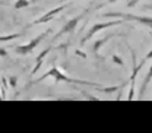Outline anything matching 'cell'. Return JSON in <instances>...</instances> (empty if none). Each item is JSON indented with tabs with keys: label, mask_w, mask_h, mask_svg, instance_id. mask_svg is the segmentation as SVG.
I'll use <instances>...</instances> for the list:
<instances>
[{
	"label": "cell",
	"mask_w": 152,
	"mask_h": 133,
	"mask_svg": "<svg viewBox=\"0 0 152 133\" xmlns=\"http://www.w3.org/2000/svg\"><path fill=\"white\" fill-rule=\"evenodd\" d=\"M50 76H53L54 79H56V82H67V83H79V85H86V86H95V88H98L99 85L98 83H94V82H88V80H80V79H72V77H69V76H66L64 73H61L58 69H57L56 66H53L48 72H45L42 76H39L38 79H35L32 83H37L39 80H44V79H47V77H50Z\"/></svg>",
	"instance_id": "obj_1"
},
{
	"label": "cell",
	"mask_w": 152,
	"mask_h": 133,
	"mask_svg": "<svg viewBox=\"0 0 152 133\" xmlns=\"http://www.w3.org/2000/svg\"><path fill=\"white\" fill-rule=\"evenodd\" d=\"M104 18H117V19H127V20H136L148 28L152 29V18L151 16H143V15H132V13H120V12H107L102 15Z\"/></svg>",
	"instance_id": "obj_2"
},
{
	"label": "cell",
	"mask_w": 152,
	"mask_h": 133,
	"mask_svg": "<svg viewBox=\"0 0 152 133\" xmlns=\"http://www.w3.org/2000/svg\"><path fill=\"white\" fill-rule=\"evenodd\" d=\"M51 32V29H47V31H44L42 34H39L38 37H35L34 39H31L28 44H22V45H18V47H15V51L18 53V54H20V56H28L29 53H32V50L37 47L38 44L44 39V38L47 37L48 34Z\"/></svg>",
	"instance_id": "obj_3"
},
{
	"label": "cell",
	"mask_w": 152,
	"mask_h": 133,
	"mask_svg": "<svg viewBox=\"0 0 152 133\" xmlns=\"http://www.w3.org/2000/svg\"><path fill=\"white\" fill-rule=\"evenodd\" d=\"M123 23V20L121 19H115V20H108V22H101V23H95L94 26L89 29V32H86V35L82 38V44H85L86 41H89L91 38L94 37L96 32H99V31H102V29H107V28H111V26H117V25H121Z\"/></svg>",
	"instance_id": "obj_4"
},
{
	"label": "cell",
	"mask_w": 152,
	"mask_h": 133,
	"mask_svg": "<svg viewBox=\"0 0 152 133\" xmlns=\"http://www.w3.org/2000/svg\"><path fill=\"white\" fill-rule=\"evenodd\" d=\"M85 13H86V12H83V13L77 15V16H75V18H72L70 20H67V22H66V23L63 25V28L60 29V32H58V34H57L54 38L61 37V35H64V34H67V32H72V31H73V29L76 28V25L79 23V20H80V19L85 16Z\"/></svg>",
	"instance_id": "obj_5"
},
{
	"label": "cell",
	"mask_w": 152,
	"mask_h": 133,
	"mask_svg": "<svg viewBox=\"0 0 152 133\" xmlns=\"http://www.w3.org/2000/svg\"><path fill=\"white\" fill-rule=\"evenodd\" d=\"M66 6H58V7H56V9H51V10H48L47 13H44L41 18H38L37 20H34L32 22V25H38V23H45V22H48V20H53V18H54V15H57V13H60L63 9H64Z\"/></svg>",
	"instance_id": "obj_6"
},
{
	"label": "cell",
	"mask_w": 152,
	"mask_h": 133,
	"mask_svg": "<svg viewBox=\"0 0 152 133\" xmlns=\"http://www.w3.org/2000/svg\"><path fill=\"white\" fill-rule=\"evenodd\" d=\"M151 79H152V64H151V67H149V70H148V75L145 76V79H143V82H142V86H140V94H139V99H142V98H143V94H145L146 86L149 85Z\"/></svg>",
	"instance_id": "obj_7"
},
{
	"label": "cell",
	"mask_w": 152,
	"mask_h": 133,
	"mask_svg": "<svg viewBox=\"0 0 152 133\" xmlns=\"http://www.w3.org/2000/svg\"><path fill=\"white\" fill-rule=\"evenodd\" d=\"M114 35H107V37H104V38H101V39H98V41H95V44H94V47H92V50H94V53L95 54H98V51H99V48L108 41V39H111Z\"/></svg>",
	"instance_id": "obj_8"
},
{
	"label": "cell",
	"mask_w": 152,
	"mask_h": 133,
	"mask_svg": "<svg viewBox=\"0 0 152 133\" xmlns=\"http://www.w3.org/2000/svg\"><path fill=\"white\" fill-rule=\"evenodd\" d=\"M126 85V82H123L121 85H114V86H105V88H102V86H98V89L101 91V92H105V94H113L115 91H118V89H121L123 86Z\"/></svg>",
	"instance_id": "obj_9"
},
{
	"label": "cell",
	"mask_w": 152,
	"mask_h": 133,
	"mask_svg": "<svg viewBox=\"0 0 152 133\" xmlns=\"http://www.w3.org/2000/svg\"><path fill=\"white\" fill-rule=\"evenodd\" d=\"M18 37H20V32L9 34V35H0V42H7V41H12V39H15Z\"/></svg>",
	"instance_id": "obj_10"
},
{
	"label": "cell",
	"mask_w": 152,
	"mask_h": 133,
	"mask_svg": "<svg viewBox=\"0 0 152 133\" xmlns=\"http://www.w3.org/2000/svg\"><path fill=\"white\" fill-rule=\"evenodd\" d=\"M50 51H51V47H47V48H45L44 51H41V53H39V54L37 56V58H35V63H42L44 57L47 56V54H48Z\"/></svg>",
	"instance_id": "obj_11"
},
{
	"label": "cell",
	"mask_w": 152,
	"mask_h": 133,
	"mask_svg": "<svg viewBox=\"0 0 152 133\" xmlns=\"http://www.w3.org/2000/svg\"><path fill=\"white\" fill-rule=\"evenodd\" d=\"M29 6V0H16L15 1V9H25Z\"/></svg>",
	"instance_id": "obj_12"
},
{
	"label": "cell",
	"mask_w": 152,
	"mask_h": 133,
	"mask_svg": "<svg viewBox=\"0 0 152 133\" xmlns=\"http://www.w3.org/2000/svg\"><path fill=\"white\" fill-rule=\"evenodd\" d=\"M111 61H113V63H115L117 66H120V67H124V61H123L120 57L117 56V54H113V56H111Z\"/></svg>",
	"instance_id": "obj_13"
},
{
	"label": "cell",
	"mask_w": 152,
	"mask_h": 133,
	"mask_svg": "<svg viewBox=\"0 0 152 133\" xmlns=\"http://www.w3.org/2000/svg\"><path fill=\"white\" fill-rule=\"evenodd\" d=\"M7 83H9L12 88H16V85H18V77H16V76H10L9 80H7Z\"/></svg>",
	"instance_id": "obj_14"
},
{
	"label": "cell",
	"mask_w": 152,
	"mask_h": 133,
	"mask_svg": "<svg viewBox=\"0 0 152 133\" xmlns=\"http://www.w3.org/2000/svg\"><path fill=\"white\" fill-rule=\"evenodd\" d=\"M137 3H139V0H127L126 6H127V7H134Z\"/></svg>",
	"instance_id": "obj_15"
},
{
	"label": "cell",
	"mask_w": 152,
	"mask_h": 133,
	"mask_svg": "<svg viewBox=\"0 0 152 133\" xmlns=\"http://www.w3.org/2000/svg\"><path fill=\"white\" fill-rule=\"evenodd\" d=\"M82 95H83L85 98H88V99H92V101H96V99H98L96 96H94V95H91V94H86L85 91H82Z\"/></svg>",
	"instance_id": "obj_16"
},
{
	"label": "cell",
	"mask_w": 152,
	"mask_h": 133,
	"mask_svg": "<svg viewBox=\"0 0 152 133\" xmlns=\"http://www.w3.org/2000/svg\"><path fill=\"white\" fill-rule=\"evenodd\" d=\"M75 53L77 54V56H80L82 58H86V57H88V54H86V53H83V51H80V50H76Z\"/></svg>",
	"instance_id": "obj_17"
},
{
	"label": "cell",
	"mask_w": 152,
	"mask_h": 133,
	"mask_svg": "<svg viewBox=\"0 0 152 133\" xmlns=\"http://www.w3.org/2000/svg\"><path fill=\"white\" fill-rule=\"evenodd\" d=\"M7 56V51L4 48H0V57H6Z\"/></svg>",
	"instance_id": "obj_18"
},
{
	"label": "cell",
	"mask_w": 152,
	"mask_h": 133,
	"mask_svg": "<svg viewBox=\"0 0 152 133\" xmlns=\"http://www.w3.org/2000/svg\"><path fill=\"white\" fill-rule=\"evenodd\" d=\"M149 58H152V50L149 51V53H148V54H146V56H145V58H143V60L146 61V60H149Z\"/></svg>",
	"instance_id": "obj_19"
},
{
	"label": "cell",
	"mask_w": 152,
	"mask_h": 133,
	"mask_svg": "<svg viewBox=\"0 0 152 133\" xmlns=\"http://www.w3.org/2000/svg\"><path fill=\"white\" fill-rule=\"evenodd\" d=\"M108 1H110V3H114V1H117V0H108Z\"/></svg>",
	"instance_id": "obj_20"
},
{
	"label": "cell",
	"mask_w": 152,
	"mask_h": 133,
	"mask_svg": "<svg viewBox=\"0 0 152 133\" xmlns=\"http://www.w3.org/2000/svg\"><path fill=\"white\" fill-rule=\"evenodd\" d=\"M64 1H67V0H60V3H64Z\"/></svg>",
	"instance_id": "obj_21"
},
{
	"label": "cell",
	"mask_w": 152,
	"mask_h": 133,
	"mask_svg": "<svg viewBox=\"0 0 152 133\" xmlns=\"http://www.w3.org/2000/svg\"><path fill=\"white\" fill-rule=\"evenodd\" d=\"M0 99H1V95H0Z\"/></svg>",
	"instance_id": "obj_22"
}]
</instances>
